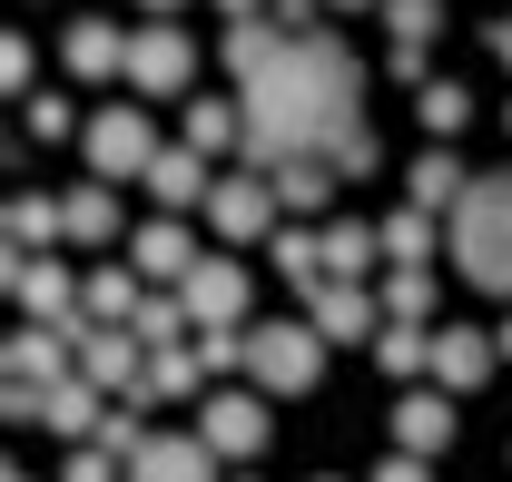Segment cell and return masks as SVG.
Wrapping results in <instances>:
<instances>
[{
    "label": "cell",
    "instance_id": "11",
    "mask_svg": "<svg viewBox=\"0 0 512 482\" xmlns=\"http://www.w3.org/2000/svg\"><path fill=\"white\" fill-rule=\"evenodd\" d=\"M207 217H217V237H276V187L266 178H217Z\"/></svg>",
    "mask_w": 512,
    "mask_h": 482
},
{
    "label": "cell",
    "instance_id": "7",
    "mask_svg": "<svg viewBox=\"0 0 512 482\" xmlns=\"http://www.w3.org/2000/svg\"><path fill=\"white\" fill-rule=\"evenodd\" d=\"M197 443H207L217 463H256V453H266V404H256V394H207Z\"/></svg>",
    "mask_w": 512,
    "mask_h": 482
},
{
    "label": "cell",
    "instance_id": "16",
    "mask_svg": "<svg viewBox=\"0 0 512 482\" xmlns=\"http://www.w3.org/2000/svg\"><path fill=\"white\" fill-rule=\"evenodd\" d=\"M197 266H207V256H197V237L178 227V217H158V227H138V276H168V286H188Z\"/></svg>",
    "mask_w": 512,
    "mask_h": 482
},
{
    "label": "cell",
    "instance_id": "5",
    "mask_svg": "<svg viewBox=\"0 0 512 482\" xmlns=\"http://www.w3.org/2000/svg\"><path fill=\"white\" fill-rule=\"evenodd\" d=\"M128 79H138V99H178V89L197 79L188 30H168V20H158V30H138V40H128Z\"/></svg>",
    "mask_w": 512,
    "mask_h": 482
},
{
    "label": "cell",
    "instance_id": "38",
    "mask_svg": "<svg viewBox=\"0 0 512 482\" xmlns=\"http://www.w3.org/2000/svg\"><path fill=\"white\" fill-rule=\"evenodd\" d=\"M10 482H30V473H10Z\"/></svg>",
    "mask_w": 512,
    "mask_h": 482
},
{
    "label": "cell",
    "instance_id": "39",
    "mask_svg": "<svg viewBox=\"0 0 512 482\" xmlns=\"http://www.w3.org/2000/svg\"><path fill=\"white\" fill-rule=\"evenodd\" d=\"M325 482H335V473H325Z\"/></svg>",
    "mask_w": 512,
    "mask_h": 482
},
{
    "label": "cell",
    "instance_id": "35",
    "mask_svg": "<svg viewBox=\"0 0 512 482\" xmlns=\"http://www.w3.org/2000/svg\"><path fill=\"white\" fill-rule=\"evenodd\" d=\"M325 10H375V0H325Z\"/></svg>",
    "mask_w": 512,
    "mask_h": 482
},
{
    "label": "cell",
    "instance_id": "32",
    "mask_svg": "<svg viewBox=\"0 0 512 482\" xmlns=\"http://www.w3.org/2000/svg\"><path fill=\"white\" fill-rule=\"evenodd\" d=\"M188 384H197V355H178V345L148 355V394H188Z\"/></svg>",
    "mask_w": 512,
    "mask_h": 482
},
{
    "label": "cell",
    "instance_id": "23",
    "mask_svg": "<svg viewBox=\"0 0 512 482\" xmlns=\"http://www.w3.org/2000/svg\"><path fill=\"white\" fill-rule=\"evenodd\" d=\"M335 178H345V168H325V158H296V168H276V207H306V217H316L325 197H335Z\"/></svg>",
    "mask_w": 512,
    "mask_h": 482
},
{
    "label": "cell",
    "instance_id": "4",
    "mask_svg": "<svg viewBox=\"0 0 512 482\" xmlns=\"http://www.w3.org/2000/svg\"><path fill=\"white\" fill-rule=\"evenodd\" d=\"M79 148H89L99 187H119V178H148V168H158V128H148V109H99V119L79 128Z\"/></svg>",
    "mask_w": 512,
    "mask_h": 482
},
{
    "label": "cell",
    "instance_id": "9",
    "mask_svg": "<svg viewBox=\"0 0 512 482\" xmlns=\"http://www.w3.org/2000/svg\"><path fill=\"white\" fill-rule=\"evenodd\" d=\"M128 482H217V453H207L197 433H148V443L128 453Z\"/></svg>",
    "mask_w": 512,
    "mask_h": 482
},
{
    "label": "cell",
    "instance_id": "10",
    "mask_svg": "<svg viewBox=\"0 0 512 482\" xmlns=\"http://www.w3.org/2000/svg\"><path fill=\"white\" fill-rule=\"evenodd\" d=\"M10 296H20V315H30V325H60V335H79V325H69L79 286H69L60 266H40V256H10Z\"/></svg>",
    "mask_w": 512,
    "mask_h": 482
},
{
    "label": "cell",
    "instance_id": "25",
    "mask_svg": "<svg viewBox=\"0 0 512 482\" xmlns=\"http://www.w3.org/2000/svg\"><path fill=\"white\" fill-rule=\"evenodd\" d=\"M79 305H89L99 325H128L148 296H138V276H119V266H109V276H89V286H79Z\"/></svg>",
    "mask_w": 512,
    "mask_h": 482
},
{
    "label": "cell",
    "instance_id": "31",
    "mask_svg": "<svg viewBox=\"0 0 512 482\" xmlns=\"http://www.w3.org/2000/svg\"><path fill=\"white\" fill-rule=\"evenodd\" d=\"M384 256H394V266H424V207L384 217Z\"/></svg>",
    "mask_w": 512,
    "mask_h": 482
},
{
    "label": "cell",
    "instance_id": "8",
    "mask_svg": "<svg viewBox=\"0 0 512 482\" xmlns=\"http://www.w3.org/2000/svg\"><path fill=\"white\" fill-rule=\"evenodd\" d=\"M493 364H503V335H483V325H444V335H434V394H473V384H493Z\"/></svg>",
    "mask_w": 512,
    "mask_h": 482
},
{
    "label": "cell",
    "instance_id": "29",
    "mask_svg": "<svg viewBox=\"0 0 512 482\" xmlns=\"http://www.w3.org/2000/svg\"><path fill=\"white\" fill-rule=\"evenodd\" d=\"M178 335H188V305H138V345H158V355H168V345H178Z\"/></svg>",
    "mask_w": 512,
    "mask_h": 482
},
{
    "label": "cell",
    "instance_id": "15",
    "mask_svg": "<svg viewBox=\"0 0 512 482\" xmlns=\"http://www.w3.org/2000/svg\"><path fill=\"white\" fill-rule=\"evenodd\" d=\"M306 325H316L325 345H355V335H375V296L365 286H316L306 296Z\"/></svg>",
    "mask_w": 512,
    "mask_h": 482
},
{
    "label": "cell",
    "instance_id": "20",
    "mask_svg": "<svg viewBox=\"0 0 512 482\" xmlns=\"http://www.w3.org/2000/svg\"><path fill=\"white\" fill-rule=\"evenodd\" d=\"M60 237L69 246H109L119 237V197H109V187H69L60 197Z\"/></svg>",
    "mask_w": 512,
    "mask_h": 482
},
{
    "label": "cell",
    "instance_id": "30",
    "mask_svg": "<svg viewBox=\"0 0 512 482\" xmlns=\"http://www.w3.org/2000/svg\"><path fill=\"white\" fill-rule=\"evenodd\" d=\"M10 237H20V256H30L40 237H60V207H50V197H20V207H10Z\"/></svg>",
    "mask_w": 512,
    "mask_h": 482
},
{
    "label": "cell",
    "instance_id": "34",
    "mask_svg": "<svg viewBox=\"0 0 512 482\" xmlns=\"http://www.w3.org/2000/svg\"><path fill=\"white\" fill-rule=\"evenodd\" d=\"M493 50H503V69H512V20H493Z\"/></svg>",
    "mask_w": 512,
    "mask_h": 482
},
{
    "label": "cell",
    "instance_id": "27",
    "mask_svg": "<svg viewBox=\"0 0 512 482\" xmlns=\"http://www.w3.org/2000/svg\"><path fill=\"white\" fill-rule=\"evenodd\" d=\"M463 119H473V99H463V79H424V138L444 148V138H453Z\"/></svg>",
    "mask_w": 512,
    "mask_h": 482
},
{
    "label": "cell",
    "instance_id": "3",
    "mask_svg": "<svg viewBox=\"0 0 512 482\" xmlns=\"http://www.w3.org/2000/svg\"><path fill=\"white\" fill-rule=\"evenodd\" d=\"M247 374L266 384V394H316V374H325V335L306 325V315H286V325H256V335H247Z\"/></svg>",
    "mask_w": 512,
    "mask_h": 482
},
{
    "label": "cell",
    "instance_id": "26",
    "mask_svg": "<svg viewBox=\"0 0 512 482\" xmlns=\"http://www.w3.org/2000/svg\"><path fill=\"white\" fill-rule=\"evenodd\" d=\"M375 364H384V374H434V335H414V325H384V335H375Z\"/></svg>",
    "mask_w": 512,
    "mask_h": 482
},
{
    "label": "cell",
    "instance_id": "24",
    "mask_svg": "<svg viewBox=\"0 0 512 482\" xmlns=\"http://www.w3.org/2000/svg\"><path fill=\"white\" fill-rule=\"evenodd\" d=\"M463 187L473 178H453V148H424V158H414V207H424V217H434V207H463Z\"/></svg>",
    "mask_w": 512,
    "mask_h": 482
},
{
    "label": "cell",
    "instance_id": "2",
    "mask_svg": "<svg viewBox=\"0 0 512 482\" xmlns=\"http://www.w3.org/2000/svg\"><path fill=\"white\" fill-rule=\"evenodd\" d=\"M453 276L512 305V168L463 187V207H453Z\"/></svg>",
    "mask_w": 512,
    "mask_h": 482
},
{
    "label": "cell",
    "instance_id": "18",
    "mask_svg": "<svg viewBox=\"0 0 512 482\" xmlns=\"http://www.w3.org/2000/svg\"><path fill=\"white\" fill-rule=\"evenodd\" d=\"M148 197H158V207H207V197H217V187H207V158H197V148H158Z\"/></svg>",
    "mask_w": 512,
    "mask_h": 482
},
{
    "label": "cell",
    "instance_id": "19",
    "mask_svg": "<svg viewBox=\"0 0 512 482\" xmlns=\"http://www.w3.org/2000/svg\"><path fill=\"white\" fill-rule=\"evenodd\" d=\"M384 30H394V69L414 79L424 69V40L444 30V0H384Z\"/></svg>",
    "mask_w": 512,
    "mask_h": 482
},
{
    "label": "cell",
    "instance_id": "6",
    "mask_svg": "<svg viewBox=\"0 0 512 482\" xmlns=\"http://www.w3.org/2000/svg\"><path fill=\"white\" fill-rule=\"evenodd\" d=\"M178 305H188V325H197V335H237V315H247V266L207 256L188 286H178Z\"/></svg>",
    "mask_w": 512,
    "mask_h": 482
},
{
    "label": "cell",
    "instance_id": "36",
    "mask_svg": "<svg viewBox=\"0 0 512 482\" xmlns=\"http://www.w3.org/2000/svg\"><path fill=\"white\" fill-rule=\"evenodd\" d=\"M148 10H178V0H148Z\"/></svg>",
    "mask_w": 512,
    "mask_h": 482
},
{
    "label": "cell",
    "instance_id": "1",
    "mask_svg": "<svg viewBox=\"0 0 512 482\" xmlns=\"http://www.w3.org/2000/svg\"><path fill=\"white\" fill-rule=\"evenodd\" d=\"M227 69H237V109H247V158L256 168H296L325 158L345 178L375 168V128H365V69L325 30H276V20H237L227 30Z\"/></svg>",
    "mask_w": 512,
    "mask_h": 482
},
{
    "label": "cell",
    "instance_id": "14",
    "mask_svg": "<svg viewBox=\"0 0 512 482\" xmlns=\"http://www.w3.org/2000/svg\"><path fill=\"white\" fill-rule=\"evenodd\" d=\"M394 443H404L414 463H434L453 443V394H404V404H394Z\"/></svg>",
    "mask_w": 512,
    "mask_h": 482
},
{
    "label": "cell",
    "instance_id": "12",
    "mask_svg": "<svg viewBox=\"0 0 512 482\" xmlns=\"http://www.w3.org/2000/svg\"><path fill=\"white\" fill-rule=\"evenodd\" d=\"M79 374H89L99 394L148 384V374H138V335H128V325H89V335H79Z\"/></svg>",
    "mask_w": 512,
    "mask_h": 482
},
{
    "label": "cell",
    "instance_id": "21",
    "mask_svg": "<svg viewBox=\"0 0 512 482\" xmlns=\"http://www.w3.org/2000/svg\"><path fill=\"white\" fill-rule=\"evenodd\" d=\"M188 148H197V158L247 148V109H237V99H197V109H188Z\"/></svg>",
    "mask_w": 512,
    "mask_h": 482
},
{
    "label": "cell",
    "instance_id": "17",
    "mask_svg": "<svg viewBox=\"0 0 512 482\" xmlns=\"http://www.w3.org/2000/svg\"><path fill=\"white\" fill-rule=\"evenodd\" d=\"M60 60H69V79H109V69H128V40L109 30V20H69Z\"/></svg>",
    "mask_w": 512,
    "mask_h": 482
},
{
    "label": "cell",
    "instance_id": "13",
    "mask_svg": "<svg viewBox=\"0 0 512 482\" xmlns=\"http://www.w3.org/2000/svg\"><path fill=\"white\" fill-rule=\"evenodd\" d=\"M10 414H40L50 433H109V414H99V384H89V374H69V384H50L40 404H20V394H10Z\"/></svg>",
    "mask_w": 512,
    "mask_h": 482
},
{
    "label": "cell",
    "instance_id": "22",
    "mask_svg": "<svg viewBox=\"0 0 512 482\" xmlns=\"http://www.w3.org/2000/svg\"><path fill=\"white\" fill-rule=\"evenodd\" d=\"M375 276V227H325V286H365Z\"/></svg>",
    "mask_w": 512,
    "mask_h": 482
},
{
    "label": "cell",
    "instance_id": "33",
    "mask_svg": "<svg viewBox=\"0 0 512 482\" xmlns=\"http://www.w3.org/2000/svg\"><path fill=\"white\" fill-rule=\"evenodd\" d=\"M375 482H434V473H424L414 453H394V463H375Z\"/></svg>",
    "mask_w": 512,
    "mask_h": 482
},
{
    "label": "cell",
    "instance_id": "28",
    "mask_svg": "<svg viewBox=\"0 0 512 482\" xmlns=\"http://www.w3.org/2000/svg\"><path fill=\"white\" fill-rule=\"evenodd\" d=\"M384 305H394V325H414V315L434 305V276H424V266H394V286H384Z\"/></svg>",
    "mask_w": 512,
    "mask_h": 482
},
{
    "label": "cell",
    "instance_id": "37",
    "mask_svg": "<svg viewBox=\"0 0 512 482\" xmlns=\"http://www.w3.org/2000/svg\"><path fill=\"white\" fill-rule=\"evenodd\" d=\"M503 355H512V325H503Z\"/></svg>",
    "mask_w": 512,
    "mask_h": 482
}]
</instances>
